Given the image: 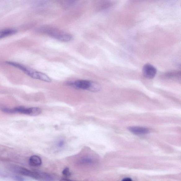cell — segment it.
Instances as JSON below:
<instances>
[{"mask_svg": "<svg viewBox=\"0 0 181 181\" xmlns=\"http://www.w3.org/2000/svg\"><path fill=\"white\" fill-rule=\"evenodd\" d=\"M6 64L10 66L16 67L24 72L25 74L34 79L41 81L50 82L52 80L50 77L43 73L37 71L34 69L25 66L24 65L14 62L7 61Z\"/></svg>", "mask_w": 181, "mask_h": 181, "instance_id": "1", "label": "cell"}, {"mask_svg": "<svg viewBox=\"0 0 181 181\" xmlns=\"http://www.w3.org/2000/svg\"><path fill=\"white\" fill-rule=\"evenodd\" d=\"M2 112L8 114L18 113L22 114L36 116L41 114L42 110L40 108L37 107L26 108L22 106L16 107L13 108L2 107L1 108Z\"/></svg>", "mask_w": 181, "mask_h": 181, "instance_id": "2", "label": "cell"}, {"mask_svg": "<svg viewBox=\"0 0 181 181\" xmlns=\"http://www.w3.org/2000/svg\"><path fill=\"white\" fill-rule=\"evenodd\" d=\"M69 84L75 88L87 90L92 92H99L101 89L99 85L87 80H77L74 82H70Z\"/></svg>", "mask_w": 181, "mask_h": 181, "instance_id": "3", "label": "cell"}, {"mask_svg": "<svg viewBox=\"0 0 181 181\" xmlns=\"http://www.w3.org/2000/svg\"><path fill=\"white\" fill-rule=\"evenodd\" d=\"M42 32L55 39L62 42H68L71 41L72 37L68 33L53 28H45Z\"/></svg>", "mask_w": 181, "mask_h": 181, "instance_id": "4", "label": "cell"}, {"mask_svg": "<svg viewBox=\"0 0 181 181\" xmlns=\"http://www.w3.org/2000/svg\"><path fill=\"white\" fill-rule=\"evenodd\" d=\"M8 169L12 172L17 174L33 178L37 180L39 175V172H33L26 168L16 165H10L8 166Z\"/></svg>", "mask_w": 181, "mask_h": 181, "instance_id": "5", "label": "cell"}, {"mask_svg": "<svg viewBox=\"0 0 181 181\" xmlns=\"http://www.w3.org/2000/svg\"><path fill=\"white\" fill-rule=\"evenodd\" d=\"M157 70L152 65L147 64L144 65L143 68V74L144 76L148 79H152L156 75Z\"/></svg>", "mask_w": 181, "mask_h": 181, "instance_id": "6", "label": "cell"}, {"mask_svg": "<svg viewBox=\"0 0 181 181\" xmlns=\"http://www.w3.org/2000/svg\"><path fill=\"white\" fill-rule=\"evenodd\" d=\"M128 130L132 134L137 135L147 134L149 130L147 128L139 126H131L128 128Z\"/></svg>", "mask_w": 181, "mask_h": 181, "instance_id": "7", "label": "cell"}, {"mask_svg": "<svg viewBox=\"0 0 181 181\" xmlns=\"http://www.w3.org/2000/svg\"><path fill=\"white\" fill-rule=\"evenodd\" d=\"M29 164L32 167L40 166L42 164L41 158L37 155L32 156L29 158Z\"/></svg>", "mask_w": 181, "mask_h": 181, "instance_id": "8", "label": "cell"}, {"mask_svg": "<svg viewBox=\"0 0 181 181\" xmlns=\"http://www.w3.org/2000/svg\"><path fill=\"white\" fill-rule=\"evenodd\" d=\"M17 31L13 29H7L0 30V40L16 34Z\"/></svg>", "mask_w": 181, "mask_h": 181, "instance_id": "9", "label": "cell"}, {"mask_svg": "<svg viewBox=\"0 0 181 181\" xmlns=\"http://www.w3.org/2000/svg\"><path fill=\"white\" fill-rule=\"evenodd\" d=\"M79 164L82 165H89L94 164V158L90 157H85L80 159L79 161Z\"/></svg>", "mask_w": 181, "mask_h": 181, "instance_id": "10", "label": "cell"}, {"mask_svg": "<svg viewBox=\"0 0 181 181\" xmlns=\"http://www.w3.org/2000/svg\"><path fill=\"white\" fill-rule=\"evenodd\" d=\"M62 174L66 177H69L71 175V173L70 172V170L68 167H66L63 170Z\"/></svg>", "mask_w": 181, "mask_h": 181, "instance_id": "11", "label": "cell"}, {"mask_svg": "<svg viewBox=\"0 0 181 181\" xmlns=\"http://www.w3.org/2000/svg\"><path fill=\"white\" fill-rule=\"evenodd\" d=\"M65 145V141L63 139H60L57 143L56 146L58 148H63Z\"/></svg>", "mask_w": 181, "mask_h": 181, "instance_id": "12", "label": "cell"}, {"mask_svg": "<svg viewBox=\"0 0 181 181\" xmlns=\"http://www.w3.org/2000/svg\"><path fill=\"white\" fill-rule=\"evenodd\" d=\"M14 180L15 181H24V179L23 178L19 176H15L14 177Z\"/></svg>", "mask_w": 181, "mask_h": 181, "instance_id": "13", "label": "cell"}, {"mask_svg": "<svg viewBox=\"0 0 181 181\" xmlns=\"http://www.w3.org/2000/svg\"><path fill=\"white\" fill-rule=\"evenodd\" d=\"M121 181H133V180L130 178H126L123 179Z\"/></svg>", "mask_w": 181, "mask_h": 181, "instance_id": "14", "label": "cell"}]
</instances>
